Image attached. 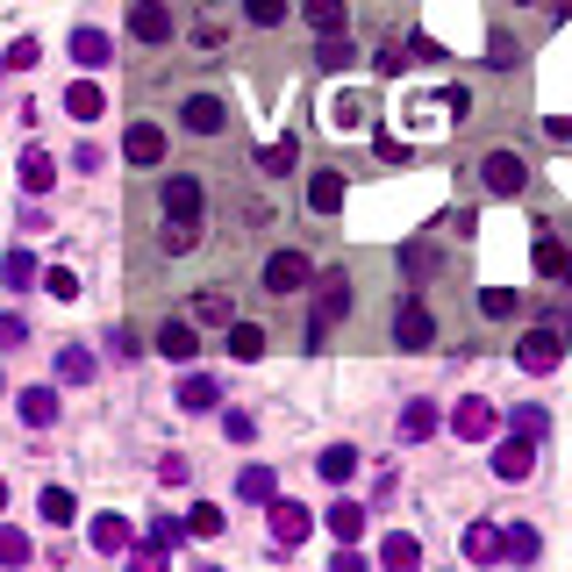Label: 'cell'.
I'll use <instances>...</instances> for the list:
<instances>
[{
	"instance_id": "31",
	"label": "cell",
	"mask_w": 572,
	"mask_h": 572,
	"mask_svg": "<svg viewBox=\"0 0 572 572\" xmlns=\"http://www.w3.org/2000/svg\"><path fill=\"white\" fill-rule=\"evenodd\" d=\"M537 551H544V544H537V530H530V522H516V530H501V558H516V565H530Z\"/></svg>"
},
{
	"instance_id": "19",
	"label": "cell",
	"mask_w": 572,
	"mask_h": 572,
	"mask_svg": "<svg viewBox=\"0 0 572 572\" xmlns=\"http://www.w3.org/2000/svg\"><path fill=\"white\" fill-rule=\"evenodd\" d=\"M322 522H330L336 544H358V537H365V508H358V501H330V508H322Z\"/></svg>"
},
{
	"instance_id": "5",
	"label": "cell",
	"mask_w": 572,
	"mask_h": 572,
	"mask_svg": "<svg viewBox=\"0 0 572 572\" xmlns=\"http://www.w3.org/2000/svg\"><path fill=\"white\" fill-rule=\"evenodd\" d=\"M530 472H537V436H501V444H494V480H530Z\"/></svg>"
},
{
	"instance_id": "15",
	"label": "cell",
	"mask_w": 572,
	"mask_h": 572,
	"mask_svg": "<svg viewBox=\"0 0 572 572\" xmlns=\"http://www.w3.org/2000/svg\"><path fill=\"white\" fill-rule=\"evenodd\" d=\"M380 572H422V544L408 537V530H394V537L380 544Z\"/></svg>"
},
{
	"instance_id": "32",
	"label": "cell",
	"mask_w": 572,
	"mask_h": 572,
	"mask_svg": "<svg viewBox=\"0 0 572 572\" xmlns=\"http://www.w3.org/2000/svg\"><path fill=\"white\" fill-rule=\"evenodd\" d=\"M29 558H36L29 530H15V522H0V565H29Z\"/></svg>"
},
{
	"instance_id": "52",
	"label": "cell",
	"mask_w": 572,
	"mask_h": 572,
	"mask_svg": "<svg viewBox=\"0 0 572 572\" xmlns=\"http://www.w3.org/2000/svg\"><path fill=\"white\" fill-rule=\"evenodd\" d=\"M558 279H565V287H572V251H565V272H558Z\"/></svg>"
},
{
	"instance_id": "23",
	"label": "cell",
	"mask_w": 572,
	"mask_h": 572,
	"mask_svg": "<svg viewBox=\"0 0 572 572\" xmlns=\"http://www.w3.org/2000/svg\"><path fill=\"white\" fill-rule=\"evenodd\" d=\"M308 208L315 215H336V208H344V173H315L308 179Z\"/></svg>"
},
{
	"instance_id": "6",
	"label": "cell",
	"mask_w": 572,
	"mask_h": 572,
	"mask_svg": "<svg viewBox=\"0 0 572 572\" xmlns=\"http://www.w3.org/2000/svg\"><path fill=\"white\" fill-rule=\"evenodd\" d=\"M394 344H401V351H430V344H436V322H430V308H422V301H401Z\"/></svg>"
},
{
	"instance_id": "13",
	"label": "cell",
	"mask_w": 572,
	"mask_h": 572,
	"mask_svg": "<svg viewBox=\"0 0 572 572\" xmlns=\"http://www.w3.org/2000/svg\"><path fill=\"white\" fill-rule=\"evenodd\" d=\"M65 115L72 122H101L107 115V93L93 87V79H72V87H65Z\"/></svg>"
},
{
	"instance_id": "8",
	"label": "cell",
	"mask_w": 572,
	"mask_h": 572,
	"mask_svg": "<svg viewBox=\"0 0 572 572\" xmlns=\"http://www.w3.org/2000/svg\"><path fill=\"white\" fill-rule=\"evenodd\" d=\"M494 422H501V416H494V401H480V394L452 408V430L466 436V444H486V436H494Z\"/></svg>"
},
{
	"instance_id": "43",
	"label": "cell",
	"mask_w": 572,
	"mask_h": 572,
	"mask_svg": "<svg viewBox=\"0 0 572 572\" xmlns=\"http://www.w3.org/2000/svg\"><path fill=\"white\" fill-rule=\"evenodd\" d=\"M179 537H187V522H179V516H157V522H151V544H165V551H179Z\"/></svg>"
},
{
	"instance_id": "7",
	"label": "cell",
	"mask_w": 572,
	"mask_h": 572,
	"mask_svg": "<svg viewBox=\"0 0 572 572\" xmlns=\"http://www.w3.org/2000/svg\"><path fill=\"white\" fill-rule=\"evenodd\" d=\"M308 258H301V251H272V258H265V287H272V294H301V287H308Z\"/></svg>"
},
{
	"instance_id": "14",
	"label": "cell",
	"mask_w": 572,
	"mask_h": 572,
	"mask_svg": "<svg viewBox=\"0 0 572 572\" xmlns=\"http://www.w3.org/2000/svg\"><path fill=\"white\" fill-rule=\"evenodd\" d=\"M22 422H29V430H51L58 422V386H22Z\"/></svg>"
},
{
	"instance_id": "39",
	"label": "cell",
	"mask_w": 572,
	"mask_h": 572,
	"mask_svg": "<svg viewBox=\"0 0 572 572\" xmlns=\"http://www.w3.org/2000/svg\"><path fill=\"white\" fill-rule=\"evenodd\" d=\"M243 15L258 22V29H279L287 22V0H243Z\"/></svg>"
},
{
	"instance_id": "28",
	"label": "cell",
	"mask_w": 572,
	"mask_h": 572,
	"mask_svg": "<svg viewBox=\"0 0 572 572\" xmlns=\"http://www.w3.org/2000/svg\"><path fill=\"white\" fill-rule=\"evenodd\" d=\"M315 472H322V480H330V486H344L351 472H358V452H351V444H330V452L315 458Z\"/></svg>"
},
{
	"instance_id": "16",
	"label": "cell",
	"mask_w": 572,
	"mask_h": 572,
	"mask_svg": "<svg viewBox=\"0 0 572 572\" xmlns=\"http://www.w3.org/2000/svg\"><path fill=\"white\" fill-rule=\"evenodd\" d=\"M179 115H187V129H193V137H215V129L229 122V107L215 101V93H193V101L179 107Z\"/></svg>"
},
{
	"instance_id": "24",
	"label": "cell",
	"mask_w": 572,
	"mask_h": 572,
	"mask_svg": "<svg viewBox=\"0 0 572 572\" xmlns=\"http://www.w3.org/2000/svg\"><path fill=\"white\" fill-rule=\"evenodd\" d=\"M229 358H237V365L265 358V330H258V322H229Z\"/></svg>"
},
{
	"instance_id": "46",
	"label": "cell",
	"mask_w": 572,
	"mask_h": 572,
	"mask_svg": "<svg viewBox=\"0 0 572 572\" xmlns=\"http://www.w3.org/2000/svg\"><path fill=\"white\" fill-rule=\"evenodd\" d=\"M223 430H229V444H251V436H258V422L243 416V408H229V416H223Z\"/></svg>"
},
{
	"instance_id": "10",
	"label": "cell",
	"mask_w": 572,
	"mask_h": 572,
	"mask_svg": "<svg viewBox=\"0 0 572 572\" xmlns=\"http://www.w3.org/2000/svg\"><path fill=\"white\" fill-rule=\"evenodd\" d=\"M15 173H22V193H29V201H36V193H51V187H58V157L43 151V143H29V151H22V165H15Z\"/></svg>"
},
{
	"instance_id": "34",
	"label": "cell",
	"mask_w": 572,
	"mask_h": 572,
	"mask_svg": "<svg viewBox=\"0 0 572 572\" xmlns=\"http://www.w3.org/2000/svg\"><path fill=\"white\" fill-rule=\"evenodd\" d=\"M36 508H43V522H51V530H65V522L79 516V501H72L65 486H43V501H36Z\"/></svg>"
},
{
	"instance_id": "21",
	"label": "cell",
	"mask_w": 572,
	"mask_h": 572,
	"mask_svg": "<svg viewBox=\"0 0 572 572\" xmlns=\"http://www.w3.org/2000/svg\"><path fill=\"white\" fill-rule=\"evenodd\" d=\"M301 15H308V29H315V36L351 29V8H344V0H301Z\"/></svg>"
},
{
	"instance_id": "12",
	"label": "cell",
	"mask_w": 572,
	"mask_h": 572,
	"mask_svg": "<svg viewBox=\"0 0 572 572\" xmlns=\"http://www.w3.org/2000/svg\"><path fill=\"white\" fill-rule=\"evenodd\" d=\"M122 157H129V165H157V157H165V129H157V122H129Z\"/></svg>"
},
{
	"instance_id": "3",
	"label": "cell",
	"mask_w": 572,
	"mask_h": 572,
	"mask_svg": "<svg viewBox=\"0 0 572 572\" xmlns=\"http://www.w3.org/2000/svg\"><path fill=\"white\" fill-rule=\"evenodd\" d=\"M480 179H486V193H501V201H516L522 187H530V165H522L516 151H486V165H480Z\"/></svg>"
},
{
	"instance_id": "18",
	"label": "cell",
	"mask_w": 572,
	"mask_h": 572,
	"mask_svg": "<svg viewBox=\"0 0 572 572\" xmlns=\"http://www.w3.org/2000/svg\"><path fill=\"white\" fill-rule=\"evenodd\" d=\"M72 58H79L87 72H101L107 58H115V36L107 29H72Z\"/></svg>"
},
{
	"instance_id": "30",
	"label": "cell",
	"mask_w": 572,
	"mask_h": 572,
	"mask_svg": "<svg viewBox=\"0 0 572 572\" xmlns=\"http://www.w3.org/2000/svg\"><path fill=\"white\" fill-rule=\"evenodd\" d=\"M223 522H229V516H223L215 501H193V508H187V537L208 544V537H223Z\"/></svg>"
},
{
	"instance_id": "41",
	"label": "cell",
	"mask_w": 572,
	"mask_h": 572,
	"mask_svg": "<svg viewBox=\"0 0 572 572\" xmlns=\"http://www.w3.org/2000/svg\"><path fill=\"white\" fill-rule=\"evenodd\" d=\"M193 243H201V223H173L165 215V251H193Z\"/></svg>"
},
{
	"instance_id": "35",
	"label": "cell",
	"mask_w": 572,
	"mask_h": 572,
	"mask_svg": "<svg viewBox=\"0 0 572 572\" xmlns=\"http://www.w3.org/2000/svg\"><path fill=\"white\" fill-rule=\"evenodd\" d=\"M0 65H8V72H36V65H43V43H36V36H15Z\"/></svg>"
},
{
	"instance_id": "49",
	"label": "cell",
	"mask_w": 572,
	"mask_h": 572,
	"mask_svg": "<svg viewBox=\"0 0 572 572\" xmlns=\"http://www.w3.org/2000/svg\"><path fill=\"white\" fill-rule=\"evenodd\" d=\"M330 572H372V565H365V558H358V551H351V544H336V558H330Z\"/></svg>"
},
{
	"instance_id": "29",
	"label": "cell",
	"mask_w": 572,
	"mask_h": 572,
	"mask_svg": "<svg viewBox=\"0 0 572 572\" xmlns=\"http://www.w3.org/2000/svg\"><path fill=\"white\" fill-rule=\"evenodd\" d=\"M237 494H243V501H272V494H279V472L272 466H243Z\"/></svg>"
},
{
	"instance_id": "2",
	"label": "cell",
	"mask_w": 572,
	"mask_h": 572,
	"mask_svg": "<svg viewBox=\"0 0 572 572\" xmlns=\"http://www.w3.org/2000/svg\"><path fill=\"white\" fill-rule=\"evenodd\" d=\"M516 365H522V372H537V380H544V372H558V365H565V336H558L551 322H544V330H530L516 344Z\"/></svg>"
},
{
	"instance_id": "4",
	"label": "cell",
	"mask_w": 572,
	"mask_h": 572,
	"mask_svg": "<svg viewBox=\"0 0 572 572\" xmlns=\"http://www.w3.org/2000/svg\"><path fill=\"white\" fill-rule=\"evenodd\" d=\"M265 516H272V544H279V551L308 544V530H315V516H308V508H301V501H279V494L265 501Z\"/></svg>"
},
{
	"instance_id": "48",
	"label": "cell",
	"mask_w": 572,
	"mask_h": 572,
	"mask_svg": "<svg viewBox=\"0 0 572 572\" xmlns=\"http://www.w3.org/2000/svg\"><path fill=\"white\" fill-rule=\"evenodd\" d=\"M330 122H336V129H358V122H365V101H336Z\"/></svg>"
},
{
	"instance_id": "55",
	"label": "cell",
	"mask_w": 572,
	"mask_h": 572,
	"mask_svg": "<svg viewBox=\"0 0 572 572\" xmlns=\"http://www.w3.org/2000/svg\"><path fill=\"white\" fill-rule=\"evenodd\" d=\"M0 72H8V65H0Z\"/></svg>"
},
{
	"instance_id": "40",
	"label": "cell",
	"mask_w": 572,
	"mask_h": 572,
	"mask_svg": "<svg viewBox=\"0 0 572 572\" xmlns=\"http://www.w3.org/2000/svg\"><path fill=\"white\" fill-rule=\"evenodd\" d=\"M43 294L51 301H79V279H72L65 265H51V272H43Z\"/></svg>"
},
{
	"instance_id": "33",
	"label": "cell",
	"mask_w": 572,
	"mask_h": 572,
	"mask_svg": "<svg viewBox=\"0 0 572 572\" xmlns=\"http://www.w3.org/2000/svg\"><path fill=\"white\" fill-rule=\"evenodd\" d=\"M351 58H358V51H351V36H344V29H336V36H322V43H315V65H322V72H344Z\"/></svg>"
},
{
	"instance_id": "42",
	"label": "cell",
	"mask_w": 572,
	"mask_h": 572,
	"mask_svg": "<svg viewBox=\"0 0 572 572\" xmlns=\"http://www.w3.org/2000/svg\"><path fill=\"white\" fill-rule=\"evenodd\" d=\"M258 165H265V173H287V165H294V137L265 143V151H258Z\"/></svg>"
},
{
	"instance_id": "37",
	"label": "cell",
	"mask_w": 572,
	"mask_h": 572,
	"mask_svg": "<svg viewBox=\"0 0 572 572\" xmlns=\"http://www.w3.org/2000/svg\"><path fill=\"white\" fill-rule=\"evenodd\" d=\"M193 322H229V294L201 287V294H193Z\"/></svg>"
},
{
	"instance_id": "44",
	"label": "cell",
	"mask_w": 572,
	"mask_h": 572,
	"mask_svg": "<svg viewBox=\"0 0 572 572\" xmlns=\"http://www.w3.org/2000/svg\"><path fill=\"white\" fill-rule=\"evenodd\" d=\"M480 308L494 315V322H508V315H516V294H508V287H486V294H480Z\"/></svg>"
},
{
	"instance_id": "27",
	"label": "cell",
	"mask_w": 572,
	"mask_h": 572,
	"mask_svg": "<svg viewBox=\"0 0 572 572\" xmlns=\"http://www.w3.org/2000/svg\"><path fill=\"white\" fill-rule=\"evenodd\" d=\"M93 551L122 558V551H129V522H122V516H93Z\"/></svg>"
},
{
	"instance_id": "36",
	"label": "cell",
	"mask_w": 572,
	"mask_h": 572,
	"mask_svg": "<svg viewBox=\"0 0 572 572\" xmlns=\"http://www.w3.org/2000/svg\"><path fill=\"white\" fill-rule=\"evenodd\" d=\"M530 258H537V272H544V279H558V272H565V243H558L551 229H544V237H537V251H530Z\"/></svg>"
},
{
	"instance_id": "51",
	"label": "cell",
	"mask_w": 572,
	"mask_h": 572,
	"mask_svg": "<svg viewBox=\"0 0 572 572\" xmlns=\"http://www.w3.org/2000/svg\"><path fill=\"white\" fill-rule=\"evenodd\" d=\"M544 129H551V137L565 143V137H572V115H551V122H544Z\"/></svg>"
},
{
	"instance_id": "38",
	"label": "cell",
	"mask_w": 572,
	"mask_h": 572,
	"mask_svg": "<svg viewBox=\"0 0 572 572\" xmlns=\"http://www.w3.org/2000/svg\"><path fill=\"white\" fill-rule=\"evenodd\" d=\"M0 279H8V287H29V279H36V258H29V251H8V258H0Z\"/></svg>"
},
{
	"instance_id": "47",
	"label": "cell",
	"mask_w": 572,
	"mask_h": 572,
	"mask_svg": "<svg viewBox=\"0 0 572 572\" xmlns=\"http://www.w3.org/2000/svg\"><path fill=\"white\" fill-rule=\"evenodd\" d=\"M15 344H29V330H22V315H0V351H15Z\"/></svg>"
},
{
	"instance_id": "22",
	"label": "cell",
	"mask_w": 572,
	"mask_h": 572,
	"mask_svg": "<svg viewBox=\"0 0 572 572\" xmlns=\"http://www.w3.org/2000/svg\"><path fill=\"white\" fill-rule=\"evenodd\" d=\"M157 351H165L173 365H193V351H201V336H193V322H165V330H157Z\"/></svg>"
},
{
	"instance_id": "50",
	"label": "cell",
	"mask_w": 572,
	"mask_h": 572,
	"mask_svg": "<svg viewBox=\"0 0 572 572\" xmlns=\"http://www.w3.org/2000/svg\"><path fill=\"white\" fill-rule=\"evenodd\" d=\"M516 430L522 436H544V408H516Z\"/></svg>"
},
{
	"instance_id": "20",
	"label": "cell",
	"mask_w": 572,
	"mask_h": 572,
	"mask_svg": "<svg viewBox=\"0 0 572 572\" xmlns=\"http://www.w3.org/2000/svg\"><path fill=\"white\" fill-rule=\"evenodd\" d=\"M215 401H223V386H215L208 372H187V380H179V408H187V416H208Z\"/></svg>"
},
{
	"instance_id": "54",
	"label": "cell",
	"mask_w": 572,
	"mask_h": 572,
	"mask_svg": "<svg viewBox=\"0 0 572 572\" xmlns=\"http://www.w3.org/2000/svg\"><path fill=\"white\" fill-rule=\"evenodd\" d=\"M201 572H223V565H201Z\"/></svg>"
},
{
	"instance_id": "17",
	"label": "cell",
	"mask_w": 572,
	"mask_h": 572,
	"mask_svg": "<svg viewBox=\"0 0 572 572\" xmlns=\"http://www.w3.org/2000/svg\"><path fill=\"white\" fill-rule=\"evenodd\" d=\"M436 422H444V416H436V401H408L394 430H401V444H422V436H436Z\"/></svg>"
},
{
	"instance_id": "26",
	"label": "cell",
	"mask_w": 572,
	"mask_h": 572,
	"mask_svg": "<svg viewBox=\"0 0 572 572\" xmlns=\"http://www.w3.org/2000/svg\"><path fill=\"white\" fill-rule=\"evenodd\" d=\"M58 380H65V386H87L93 380V351L87 344H65V351H58Z\"/></svg>"
},
{
	"instance_id": "1",
	"label": "cell",
	"mask_w": 572,
	"mask_h": 572,
	"mask_svg": "<svg viewBox=\"0 0 572 572\" xmlns=\"http://www.w3.org/2000/svg\"><path fill=\"white\" fill-rule=\"evenodd\" d=\"M336 315H351V279H344V272H330V279H322V294H315V322H308V344H315V351L330 344Z\"/></svg>"
},
{
	"instance_id": "45",
	"label": "cell",
	"mask_w": 572,
	"mask_h": 572,
	"mask_svg": "<svg viewBox=\"0 0 572 572\" xmlns=\"http://www.w3.org/2000/svg\"><path fill=\"white\" fill-rule=\"evenodd\" d=\"M129 572H165V544H137V551H129Z\"/></svg>"
},
{
	"instance_id": "9",
	"label": "cell",
	"mask_w": 572,
	"mask_h": 572,
	"mask_svg": "<svg viewBox=\"0 0 572 572\" xmlns=\"http://www.w3.org/2000/svg\"><path fill=\"white\" fill-rule=\"evenodd\" d=\"M129 36H137V43H165V36H173V8H165V0H137V8H129Z\"/></svg>"
},
{
	"instance_id": "53",
	"label": "cell",
	"mask_w": 572,
	"mask_h": 572,
	"mask_svg": "<svg viewBox=\"0 0 572 572\" xmlns=\"http://www.w3.org/2000/svg\"><path fill=\"white\" fill-rule=\"evenodd\" d=\"M0 508H8V480H0Z\"/></svg>"
},
{
	"instance_id": "25",
	"label": "cell",
	"mask_w": 572,
	"mask_h": 572,
	"mask_svg": "<svg viewBox=\"0 0 572 572\" xmlns=\"http://www.w3.org/2000/svg\"><path fill=\"white\" fill-rule=\"evenodd\" d=\"M466 558L472 565H494V558H501V530H494V522H472L466 530Z\"/></svg>"
},
{
	"instance_id": "11",
	"label": "cell",
	"mask_w": 572,
	"mask_h": 572,
	"mask_svg": "<svg viewBox=\"0 0 572 572\" xmlns=\"http://www.w3.org/2000/svg\"><path fill=\"white\" fill-rule=\"evenodd\" d=\"M165 215H173V223H201V179L193 173L165 179Z\"/></svg>"
}]
</instances>
